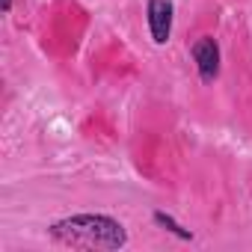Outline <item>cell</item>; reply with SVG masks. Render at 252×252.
<instances>
[{
	"label": "cell",
	"instance_id": "6da1fadb",
	"mask_svg": "<svg viewBox=\"0 0 252 252\" xmlns=\"http://www.w3.org/2000/svg\"><path fill=\"white\" fill-rule=\"evenodd\" d=\"M51 240H57L60 246H71V249H104V252H116L122 246H128V231L125 225L110 217V214H71L63 220H54L48 225Z\"/></svg>",
	"mask_w": 252,
	"mask_h": 252
},
{
	"label": "cell",
	"instance_id": "7a4b0ae2",
	"mask_svg": "<svg viewBox=\"0 0 252 252\" xmlns=\"http://www.w3.org/2000/svg\"><path fill=\"white\" fill-rule=\"evenodd\" d=\"M146 21L155 45H166L172 36V21H175V3L172 0H149L146 3Z\"/></svg>",
	"mask_w": 252,
	"mask_h": 252
},
{
	"label": "cell",
	"instance_id": "3957f363",
	"mask_svg": "<svg viewBox=\"0 0 252 252\" xmlns=\"http://www.w3.org/2000/svg\"><path fill=\"white\" fill-rule=\"evenodd\" d=\"M190 57L196 63V71H199V80L202 83H214L220 77V45L214 36H202L193 42L190 48Z\"/></svg>",
	"mask_w": 252,
	"mask_h": 252
},
{
	"label": "cell",
	"instance_id": "277c9868",
	"mask_svg": "<svg viewBox=\"0 0 252 252\" xmlns=\"http://www.w3.org/2000/svg\"><path fill=\"white\" fill-rule=\"evenodd\" d=\"M152 222L158 225V228H163V231H169V234H175L178 240H193V231L190 228H184L172 214H166V211H155L152 214Z\"/></svg>",
	"mask_w": 252,
	"mask_h": 252
},
{
	"label": "cell",
	"instance_id": "5b68a950",
	"mask_svg": "<svg viewBox=\"0 0 252 252\" xmlns=\"http://www.w3.org/2000/svg\"><path fill=\"white\" fill-rule=\"evenodd\" d=\"M3 12H12V0H3Z\"/></svg>",
	"mask_w": 252,
	"mask_h": 252
}]
</instances>
